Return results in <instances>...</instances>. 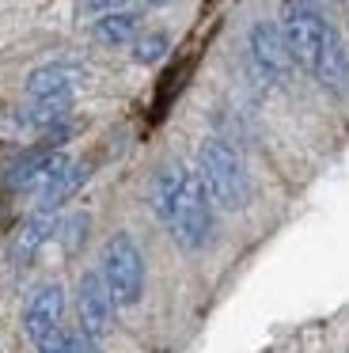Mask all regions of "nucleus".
<instances>
[{
  "label": "nucleus",
  "mask_w": 349,
  "mask_h": 353,
  "mask_svg": "<svg viewBox=\"0 0 349 353\" xmlns=\"http://www.w3.org/2000/svg\"><path fill=\"white\" fill-rule=\"evenodd\" d=\"M197 175H201L205 190H209L212 205L228 209V213H239L250 201V179L243 168L239 152L228 145L224 137H209L197 152Z\"/></svg>",
  "instance_id": "1"
},
{
  "label": "nucleus",
  "mask_w": 349,
  "mask_h": 353,
  "mask_svg": "<svg viewBox=\"0 0 349 353\" xmlns=\"http://www.w3.org/2000/svg\"><path fill=\"white\" fill-rule=\"evenodd\" d=\"M159 221L171 228V239L182 247V251H201L212 236V198L205 190L201 175L197 171H186L182 186L174 190L171 205Z\"/></svg>",
  "instance_id": "2"
},
{
  "label": "nucleus",
  "mask_w": 349,
  "mask_h": 353,
  "mask_svg": "<svg viewBox=\"0 0 349 353\" xmlns=\"http://www.w3.org/2000/svg\"><path fill=\"white\" fill-rule=\"evenodd\" d=\"M103 281L118 307H133L144 292V259L129 232H114L103 247Z\"/></svg>",
  "instance_id": "3"
},
{
  "label": "nucleus",
  "mask_w": 349,
  "mask_h": 353,
  "mask_svg": "<svg viewBox=\"0 0 349 353\" xmlns=\"http://www.w3.org/2000/svg\"><path fill=\"white\" fill-rule=\"evenodd\" d=\"M326 31H330V19L323 16L315 0H281V34H285L288 54L300 69H315Z\"/></svg>",
  "instance_id": "4"
},
{
  "label": "nucleus",
  "mask_w": 349,
  "mask_h": 353,
  "mask_svg": "<svg viewBox=\"0 0 349 353\" xmlns=\"http://www.w3.org/2000/svg\"><path fill=\"white\" fill-rule=\"evenodd\" d=\"M247 46H250V61H255L258 77H266L270 84H285L296 61H292V54H288V42H285V34H281V27L270 23V19L255 23L247 34Z\"/></svg>",
  "instance_id": "5"
},
{
  "label": "nucleus",
  "mask_w": 349,
  "mask_h": 353,
  "mask_svg": "<svg viewBox=\"0 0 349 353\" xmlns=\"http://www.w3.org/2000/svg\"><path fill=\"white\" fill-rule=\"evenodd\" d=\"M114 312H118V304H114L103 274H99V270H88V274L80 277V285H76V315H80V330H88L91 338H106L110 327H114Z\"/></svg>",
  "instance_id": "6"
},
{
  "label": "nucleus",
  "mask_w": 349,
  "mask_h": 353,
  "mask_svg": "<svg viewBox=\"0 0 349 353\" xmlns=\"http://www.w3.org/2000/svg\"><path fill=\"white\" fill-rule=\"evenodd\" d=\"M61 315H65V289L57 281H46L30 292L27 307H23V330L38 345L61 330Z\"/></svg>",
  "instance_id": "7"
},
{
  "label": "nucleus",
  "mask_w": 349,
  "mask_h": 353,
  "mask_svg": "<svg viewBox=\"0 0 349 353\" xmlns=\"http://www.w3.org/2000/svg\"><path fill=\"white\" fill-rule=\"evenodd\" d=\"M68 156L61 148H50V145H38L34 152H27L23 160L12 163L8 171V190H42L61 168H68Z\"/></svg>",
  "instance_id": "8"
},
{
  "label": "nucleus",
  "mask_w": 349,
  "mask_h": 353,
  "mask_svg": "<svg viewBox=\"0 0 349 353\" xmlns=\"http://www.w3.org/2000/svg\"><path fill=\"white\" fill-rule=\"evenodd\" d=\"M311 77H315L326 92H334V95L349 92V54H346V42H341V34L334 31V27L326 31L323 50H319V57H315Z\"/></svg>",
  "instance_id": "9"
},
{
  "label": "nucleus",
  "mask_w": 349,
  "mask_h": 353,
  "mask_svg": "<svg viewBox=\"0 0 349 353\" xmlns=\"http://www.w3.org/2000/svg\"><path fill=\"white\" fill-rule=\"evenodd\" d=\"M57 232V216L53 213H46V209H34V213L23 221V228H19V236H15V243H12V259L19 262H30L38 251H42V243Z\"/></svg>",
  "instance_id": "10"
},
{
  "label": "nucleus",
  "mask_w": 349,
  "mask_h": 353,
  "mask_svg": "<svg viewBox=\"0 0 349 353\" xmlns=\"http://www.w3.org/2000/svg\"><path fill=\"white\" fill-rule=\"evenodd\" d=\"M88 183V163H68V168H61L57 175L50 179V183L38 190V209H46V213H57L61 205H65L68 198H72L80 186Z\"/></svg>",
  "instance_id": "11"
},
{
  "label": "nucleus",
  "mask_w": 349,
  "mask_h": 353,
  "mask_svg": "<svg viewBox=\"0 0 349 353\" xmlns=\"http://www.w3.org/2000/svg\"><path fill=\"white\" fill-rule=\"evenodd\" d=\"M68 110H72V92H57V95H34L27 110H23V122L34 125V130H50V125L65 122Z\"/></svg>",
  "instance_id": "12"
},
{
  "label": "nucleus",
  "mask_w": 349,
  "mask_h": 353,
  "mask_svg": "<svg viewBox=\"0 0 349 353\" xmlns=\"http://www.w3.org/2000/svg\"><path fill=\"white\" fill-rule=\"evenodd\" d=\"M76 77H80V72H76L72 65H42V69H34V72L27 77V92H30V99H34V95L72 92Z\"/></svg>",
  "instance_id": "13"
},
{
  "label": "nucleus",
  "mask_w": 349,
  "mask_h": 353,
  "mask_svg": "<svg viewBox=\"0 0 349 353\" xmlns=\"http://www.w3.org/2000/svg\"><path fill=\"white\" fill-rule=\"evenodd\" d=\"M137 27H141V16L118 8V12H106V16L95 23V39L106 42V46H121V42L137 39Z\"/></svg>",
  "instance_id": "14"
},
{
  "label": "nucleus",
  "mask_w": 349,
  "mask_h": 353,
  "mask_svg": "<svg viewBox=\"0 0 349 353\" xmlns=\"http://www.w3.org/2000/svg\"><path fill=\"white\" fill-rule=\"evenodd\" d=\"M167 50H171V39H167L163 31L141 34V39H133V61L137 65H156L167 57Z\"/></svg>",
  "instance_id": "15"
},
{
  "label": "nucleus",
  "mask_w": 349,
  "mask_h": 353,
  "mask_svg": "<svg viewBox=\"0 0 349 353\" xmlns=\"http://www.w3.org/2000/svg\"><path fill=\"white\" fill-rule=\"evenodd\" d=\"M65 353H99V338H91L88 330H72L65 334Z\"/></svg>",
  "instance_id": "16"
},
{
  "label": "nucleus",
  "mask_w": 349,
  "mask_h": 353,
  "mask_svg": "<svg viewBox=\"0 0 349 353\" xmlns=\"http://www.w3.org/2000/svg\"><path fill=\"white\" fill-rule=\"evenodd\" d=\"M83 228H88V216H83V213L68 216V221L61 224V232H65V247H68V251H72V247H80V239H83Z\"/></svg>",
  "instance_id": "17"
},
{
  "label": "nucleus",
  "mask_w": 349,
  "mask_h": 353,
  "mask_svg": "<svg viewBox=\"0 0 349 353\" xmlns=\"http://www.w3.org/2000/svg\"><path fill=\"white\" fill-rule=\"evenodd\" d=\"M129 0H88V8L91 12H118V8H126Z\"/></svg>",
  "instance_id": "18"
},
{
  "label": "nucleus",
  "mask_w": 349,
  "mask_h": 353,
  "mask_svg": "<svg viewBox=\"0 0 349 353\" xmlns=\"http://www.w3.org/2000/svg\"><path fill=\"white\" fill-rule=\"evenodd\" d=\"M141 4H148V8H159V4H167V0H141Z\"/></svg>",
  "instance_id": "19"
}]
</instances>
